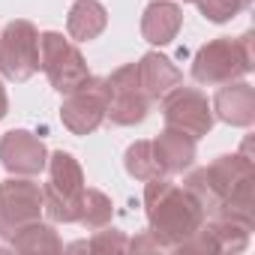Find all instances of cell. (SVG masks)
Listing matches in <instances>:
<instances>
[{
	"label": "cell",
	"instance_id": "obj_17",
	"mask_svg": "<svg viewBox=\"0 0 255 255\" xmlns=\"http://www.w3.org/2000/svg\"><path fill=\"white\" fill-rule=\"evenodd\" d=\"M12 249L15 252H24V255H42V252H63V240L57 237V231L45 222H30L24 225L12 240Z\"/></svg>",
	"mask_w": 255,
	"mask_h": 255
},
{
	"label": "cell",
	"instance_id": "obj_19",
	"mask_svg": "<svg viewBox=\"0 0 255 255\" xmlns=\"http://www.w3.org/2000/svg\"><path fill=\"white\" fill-rule=\"evenodd\" d=\"M114 216V204L102 189H84L81 198V213H78V225H84L87 231H96L102 225H108Z\"/></svg>",
	"mask_w": 255,
	"mask_h": 255
},
{
	"label": "cell",
	"instance_id": "obj_22",
	"mask_svg": "<svg viewBox=\"0 0 255 255\" xmlns=\"http://www.w3.org/2000/svg\"><path fill=\"white\" fill-rule=\"evenodd\" d=\"M9 114V96H6V87H3V81H0V120H3Z\"/></svg>",
	"mask_w": 255,
	"mask_h": 255
},
{
	"label": "cell",
	"instance_id": "obj_8",
	"mask_svg": "<svg viewBox=\"0 0 255 255\" xmlns=\"http://www.w3.org/2000/svg\"><path fill=\"white\" fill-rule=\"evenodd\" d=\"M39 72V30L27 18H15L0 33V75L21 84Z\"/></svg>",
	"mask_w": 255,
	"mask_h": 255
},
{
	"label": "cell",
	"instance_id": "obj_16",
	"mask_svg": "<svg viewBox=\"0 0 255 255\" xmlns=\"http://www.w3.org/2000/svg\"><path fill=\"white\" fill-rule=\"evenodd\" d=\"M108 27V12L99 0H75L66 15V33L75 42H93Z\"/></svg>",
	"mask_w": 255,
	"mask_h": 255
},
{
	"label": "cell",
	"instance_id": "obj_3",
	"mask_svg": "<svg viewBox=\"0 0 255 255\" xmlns=\"http://www.w3.org/2000/svg\"><path fill=\"white\" fill-rule=\"evenodd\" d=\"M252 39H255V33L246 30L237 39L219 36V39L204 42L192 57V78L198 84L216 87V84H228V81H237V78L249 75L255 69Z\"/></svg>",
	"mask_w": 255,
	"mask_h": 255
},
{
	"label": "cell",
	"instance_id": "obj_15",
	"mask_svg": "<svg viewBox=\"0 0 255 255\" xmlns=\"http://www.w3.org/2000/svg\"><path fill=\"white\" fill-rule=\"evenodd\" d=\"M183 27V9L171 0H153L141 15V36L150 45H168Z\"/></svg>",
	"mask_w": 255,
	"mask_h": 255
},
{
	"label": "cell",
	"instance_id": "obj_2",
	"mask_svg": "<svg viewBox=\"0 0 255 255\" xmlns=\"http://www.w3.org/2000/svg\"><path fill=\"white\" fill-rule=\"evenodd\" d=\"M144 213H147V231L153 234L159 249L171 252H177L207 219L192 192L168 180V174L144 180Z\"/></svg>",
	"mask_w": 255,
	"mask_h": 255
},
{
	"label": "cell",
	"instance_id": "obj_7",
	"mask_svg": "<svg viewBox=\"0 0 255 255\" xmlns=\"http://www.w3.org/2000/svg\"><path fill=\"white\" fill-rule=\"evenodd\" d=\"M45 213L42 186L30 177H9L0 183V240H12L24 225L39 222Z\"/></svg>",
	"mask_w": 255,
	"mask_h": 255
},
{
	"label": "cell",
	"instance_id": "obj_9",
	"mask_svg": "<svg viewBox=\"0 0 255 255\" xmlns=\"http://www.w3.org/2000/svg\"><path fill=\"white\" fill-rule=\"evenodd\" d=\"M162 117L165 126L171 129H180L192 138H204L213 129V105L207 102V96L195 87H183L177 84L174 90H168L162 99Z\"/></svg>",
	"mask_w": 255,
	"mask_h": 255
},
{
	"label": "cell",
	"instance_id": "obj_4",
	"mask_svg": "<svg viewBox=\"0 0 255 255\" xmlns=\"http://www.w3.org/2000/svg\"><path fill=\"white\" fill-rule=\"evenodd\" d=\"M48 183L42 186L45 195V213L51 222H78L81 213V198H84V171L81 162L69 153V150H54L48 153Z\"/></svg>",
	"mask_w": 255,
	"mask_h": 255
},
{
	"label": "cell",
	"instance_id": "obj_13",
	"mask_svg": "<svg viewBox=\"0 0 255 255\" xmlns=\"http://www.w3.org/2000/svg\"><path fill=\"white\" fill-rule=\"evenodd\" d=\"M153 153H156V162H159L162 174H183V171L192 168L198 150H195L192 135L165 126V129L153 138Z\"/></svg>",
	"mask_w": 255,
	"mask_h": 255
},
{
	"label": "cell",
	"instance_id": "obj_1",
	"mask_svg": "<svg viewBox=\"0 0 255 255\" xmlns=\"http://www.w3.org/2000/svg\"><path fill=\"white\" fill-rule=\"evenodd\" d=\"M183 186L201 204L204 216H237L255 225V165L243 153H225L207 168L186 174Z\"/></svg>",
	"mask_w": 255,
	"mask_h": 255
},
{
	"label": "cell",
	"instance_id": "obj_14",
	"mask_svg": "<svg viewBox=\"0 0 255 255\" xmlns=\"http://www.w3.org/2000/svg\"><path fill=\"white\" fill-rule=\"evenodd\" d=\"M135 66H138V81H141L144 93L150 96V102H159L168 90L183 84V72L171 63V57H165L159 51H147Z\"/></svg>",
	"mask_w": 255,
	"mask_h": 255
},
{
	"label": "cell",
	"instance_id": "obj_20",
	"mask_svg": "<svg viewBox=\"0 0 255 255\" xmlns=\"http://www.w3.org/2000/svg\"><path fill=\"white\" fill-rule=\"evenodd\" d=\"M84 249H90L96 255H120V252L129 249V237L108 222V225H102V228L93 231V237L84 243Z\"/></svg>",
	"mask_w": 255,
	"mask_h": 255
},
{
	"label": "cell",
	"instance_id": "obj_5",
	"mask_svg": "<svg viewBox=\"0 0 255 255\" xmlns=\"http://www.w3.org/2000/svg\"><path fill=\"white\" fill-rule=\"evenodd\" d=\"M39 69L48 75L51 87L57 93H72L75 87H81L90 78L87 60L78 51V45L72 39H66L57 30H45L39 33Z\"/></svg>",
	"mask_w": 255,
	"mask_h": 255
},
{
	"label": "cell",
	"instance_id": "obj_23",
	"mask_svg": "<svg viewBox=\"0 0 255 255\" xmlns=\"http://www.w3.org/2000/svg\"><path fill=\"white\" fill-rule=\"evenodd\" d=\"M186 3H195V0H186Z\"/></svg>",
	"mask_w": 255,
	"mask_h": 255
},
{
	"label": "cell",
	"instance_id": "obj_11",
	"mask_svg": "<svg viewBox=\"0 0 255 255\" xmlns=\"http://www.w3.org/2000/svg\"><path fill=\"white\" fill-rule=\"evenodd\" d=\"M0 162L9 174H21V177H33L45 168L48 162V150L42 144V138H36L27 129H12L0 138Z\"/></svg>",
	"mask_w": 255,
	"mask_h": 255
},
{
	"label": "cell",
	"instance_id": "obj_12",
	"mask_svg": "<svg viewBox=\"0 0 255 255\" xmlns=\"http://www.w3.org/2000/svg\"><path fill=\"white\" fill-rule=\"evenodd\" d=\"M213 117L228 126H252L255 123V87L249 81H228L213 96Z\"/></svg>",
	"mask_w": 255,
	"mask_h": 255
},
{
	"label": "cell",
	"instance_id": "obj_18",
	"mask_svg": "<svg viewBox=\"0 0 255 255\" xmlns=\"http://www.w3.org/2000/svg\"><path fill=\"white\" fill-rule=\"evenodd\" d=\"M123 168L129 177L135 180H150V177H162V168L156 162V153H153V141L141 138V141H132L123 153Z\"/></svg>",
	"mask_w": 255,
	"mask_h": 255
},
{
	"label": "cell",
	"instance_id": "obj_10",
	"mask_svg": "<svg viewBox=\"0 0 255 255\" xmlns=\"http://www.w3.org/2000/svg\"><path fill=\"white\" fill-rule=\"evenodd\" d=\"M60 120L72 135H90L105 120V87L102 78H87L81 87L66 93L60 105Z\"/></svg>",
	"mask_w": 255,
	"mask_h": 255
},
{
	"label": "cell",
	"instance_id": "obj_6",
	"mask_svg": "<svg viewBox=\"0 0 255 255\" xmlns=\"http://www.w3.org/2000/svg\"><path fill=\"white\" fill-rule=\"evenodd\" d=\"M105 87V117L114 126H135L150 114V96L138 81V66L126 63L102 78Z\"/></svg>",
	"mask_w": 255,
	"mask_h": 255
},
{
	"label": "cell",
	"instance_id": "obj_21",
	"mask_svg": "<svg viewBox=\"0 0 255 255\" xmlns=\"http://www.w3.org/2000/svg\"><path fill=\"white\" fill-rule=\"evenodd\" d=\"M195 6L207 21L225 24V21L237 18L240 12H246L252 6V0H195Z\"/></svg>",
	"mask_w": 255,
	"mask_h": 255
}]
</instances>
